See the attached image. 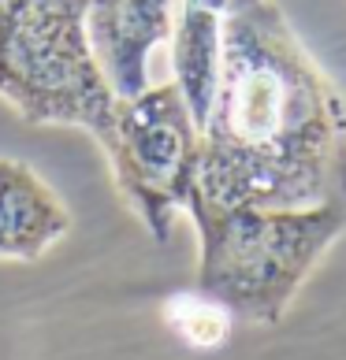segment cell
I'll return each instance as SVG.
<instances>
[{"mask_svg":"<svg viewBox=\"0 0 346 360\" xmlns=\"http://www.w3.org/2000/svg\"><path fill=\"white\" fill-rule=\"evenodd\" d=\"M175 0H86V30L119 101L149 89V52L171 41Z\"/></svg>","mask_w":346,"mask_h":360,"instance_id":"obj_5","label":"cell"},{"mask_svg":"<svg viewBox=\"0 0 346 360\" xmlns=\"http://www.w3.org/2000/svg\"><path fill=\"white\" fill-rule=\"evenodd\" d=\"M0 97L34 127H82L104 153L119 97L86 30V0H0Z\"/></svg>","mask_w":346,"mask_h":360,"instance_id":"obj_3","label":"cell"},{"mask_svg":"<svg viewBox=\"0 0 346 360\" xmlns=\"http://www.w3.org/2000/svg\"><path fill=\"white\" fill-rule=\"evenodd\" d=\"M238 0H183V11L171 30V68L175 86L190 108L197 130L205 127L212 97H216V75H220V41H223V19Z\"/></svg>","mask_w":346,"mask_h":360,"instance_id":"obj_7","label":"cell"},{"mask_svg":"<svg viewBox=\"0 0 346 360\" xmlns=\"http://www.w3.org/2000/svg\"><path fill=\"white\" fill-rule=\"evenodd\" d=\"M71 231L60 197L19 160H0V257L37 260Z\"/></svg>","mask_w":346,"mask_h":360,"instance_id":"obj_6","label":"cell"},{"mask_svg":"<svg viewBox=\"0 0 346 360\" xmlns=\"http://www.w3.org/2000/svg\"><path fill=\"white\" fill-rule=\"evenodd\" d=\"M194 190L212 205H346V101L276 0H238L223 19Z\"/></svg>","mask_w":346,"mask_h":360,"instance_id":"obj_1","label":"cell"},{"mask_svg":"<svg viewBox=\"0 0 346 360\" xmlns=\"http://www.w3.org/2000/svg\"><path fill=\"white\" fill-rule=\"evenodd\" d=\"M186 212L202 242L197 293L249 323H276L302 290L305 275L346 231V205H212L194 190Z\"/></svg>","mask_w":346,"mask_h":360,"instance_id":"obj_2","label":"cell"},{"mask_svg":"<svg viewBox=\"0 0 346 360\" xmlns=\"http://www.w3.org/2000/svg\"><path fill=\"white\" fill-rule=\"evenodd\" d=\"M197 149L202 130L175 82L149 86L138 97L119 101L116 141L104 156L119 193L156 242H168L171 219L186 208L197 186Z\"/></svg>","mask_w":346,"mask_h":360,"instance_id":"obj_4","label":"cell"},{"mask_svg":"<svg viewBox=\"0 0 346 360\" xmlns=\"http://www.w3.org/2000/svg\"><path fill=\"white\" fill-rule=\"evenodd\" d=\"M164 319L175 335L194 345V349H216L228 342L231 330V312L220 301L205 297V293H175L164 301Z\"/></svg>","mask_w":346,"mask_h":360,"instance_id":"obj_8","label":"cell"}]
</instances>
